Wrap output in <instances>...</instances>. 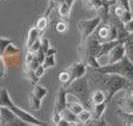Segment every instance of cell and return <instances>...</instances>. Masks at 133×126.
Returning a JSON list of instances; mask_svg holds the SVG:
<instances>
[{
    "label": "cell",
    "instance_id": "obj_1",
    "mask_svg": "<svg viewBox=\"0 0 133 126\" xmlns=\"http://www.w3.org/2000/svg\"><path fill=\"white\" fill-rule=\"evenodd\" d=\"M0 106H1V108H7L15 116H18L20 119H22L23 122L28 123V124H34V125H44L46 124V123L41 122L40 119H37L36 117H34L32 113H29L26 110H23V109L19 108V106L12 101L7 88H0Z\"/></svg>",
    "mask_w": 133,
    "mask_h": 126
},
{
    "label": "cell",
    "instance_id": "obj_2",
    "mask_svg": "<svg viewBox=\"0 0 133 126\" xmlns=\"http://www.w3.org/2000/svg\"><path fill=\"white\" fill-rule=\"evenodd\" d=\"M98 72L104 74H124L130 79L133 78V64L130 62L129 58L125 57L120 63H115L111 67H99Z\"/></svg>",
    "mask_w": 133,
    "mask_h": 126
},
{
    "label": "cell",
    "instance_id": "obj_3",
    "mask_svg": "<svg viewBox=\"0 0 133 126\" xmlns=\"http://www.w3.org/2000/svg\"><path fill=\"white\" fill-rule=\"evenodd\" d=\"M68 92L72 94L74 96H76L82 104H85L89 99V89H88V81L87 78L83 76L82 78L74 81L69 87Z\"/></svg>",
    "mask_w": 133,
    "mask_h": 126
},
{
    "label": "cell",
    "instance_id": "obj_4",
    "mask_svg": "<svg viewBox=\"0 0 133 126\" xmlns=\"http://www.w3.org/2000/svg\"><path fill=\"white\" fill-rule=\"evenodd\" d=\"M102 21L101 16H96L94 19H89V20H82L78 22V29L81 30L82 34V44L84 46L85 41L88 40V37L94 33V30L96 29V27L99 25V22Z\"/></svg>",
    "mask_w": 133,
    "mask_h": 126
},
{
    "label": "cell",
    "instance_id": "obj_5",
    "mask_svg": "<svg viewBox=\"0 0 133 126\" xmlns=\"http://www.w3.org/2000/svg\"><path fill=\"white\" fill-rule=\"evenodd\" d=\"M66 71H68L69 75H70V84H71L74 81L78 79V78H82L83 76L85 75V72H87V67L82 62H76V63L71 64V65L66 69Z\"/></svg>",
    "mask_w": 133,
    "mask_h": 126
},
{
    "label": "cell",
    "instance_id": "obj_6",
    "mask_svg": "<svg viewBox=\"0 0 133 126\" xmlns=\"http://www.w3.org/2000/svg\"><path fill=\"white\" fill-rule=\"evenodd\" d=\"M65 108H66V91L64 89L61 88V89L58 90L57 97H56V102H55L54 110L61 113Z\"/></svg>",
    "mask_w": 133,
    "mask_h": 126
},
{
    "label": "cell",
    "instance_id": "obj_7",
    "mask_svg": "<svg viewBox=\"0 0 133 126\" xmlns=\"http://www.w3.org/2000/svg\"><path fill=\"white\" fill-rule=\"evenodd\" d=\"M40 35H41V32H40L36 27L29 28V30H28V33H27V37H26V42H25L26 50H28V49L30 48V46H32L37 39H40Z\"/></svg>",
    "mask_w": 133,
    "mask_h": 126
},
{
    "label": "cell",
    "instance_id": "obj_8",
    "mask_svg": "<svg viewBox=\"0 0 133 126\" xmlns=\"http://www.w3.org/2000/svg\"><path fill=\"white\" fill-rule=\"evenodd\" d=\"M124 53H125V47L123 46V44L122 46L113 47L112 50H111V54L108 57V63H115V62H117V61H119V58L123 57Z\"/></svg>",
    "mask_w": 133,
    "mask_h": 126
},
{
    "label": "cell",
    "instance_id": "obj_9",
    "mask_svg": "<svg viewBox=\"0 0 133 126\" xmlns=\"http://www.w3.org/2000/svg\"><path fill=\"white\" fill-rule=\"evenodd\" d=\"M92 120H94L92 119V112L90 110H85L84 109V110L77 116V123H79L82 126L89 124Z\"/></svg>",
    "mask_w": 133,
    "mask_h": 126
},
{
    "label": "cell",
    "instance_id": "obj_10",
    "mask_svg": "<svg viewBox=\"0 0 133 126\" xmlns=\"http://www.w3.org/2000/svg\"><path fill=\"white\" fill-rule=\"evenodd\" d=\"M105 108H106L105 103L94 105V108H92V119L96 120V122H99V120H101L102 115H103L104 111H105Z\"/></svg>",
    "mask_w": 133,
    "mask_h": 126
},
{
    "label": "cell",
    "instance_id": "obj_11",
    "mask_svg": "<svg viewBox=\"0 0 133 126\" xmlns=\"http://www.w3.org/2000/svg\"><path fill=\"white\" fill-rule=\"evenodd\" d=\"M90 101L94 105H97V104H102L105 103V94H104L102 90H97L90 97Z\"/></svg>",
    "mask_w": 133,
    "mask_h": 126
},
{
    "label": "cell",
    "instance_id": "obj_12",
    "mask_svg": "<svg viewBox=\"0 0 133 126\" xmlns=\"http://www.w3.org/2000/svg\"><path fill=\"white\" fill-rule=\"evenodd\" d=\"M32 94L34 95V96H36L40 101H42V99L47 96L48 90H47V88L42 87V85H40V84H35L34 85V89H33V91H32Z\"/></svg>",
    "mask_w": 133,
    "mask_h": 126
},
{
    "label": "cell",
    "instance_id": "obj_13",
    "mask_svg": "<svg viewBox=\"0 0 133 126\" xmlns=\"http://www.w3.org/2000/svg\"><path fill=\"white\" fill-rule=\"evenodd\" d=\"M83 1H84V6L88 9H97L98 11L104 5L103 0H83Z\"/></svg>",
    "mask_w": 133,
    "mask_h": 126
},
{
    "label": "cell",
    "instance_id": "obj_14",
    "mask_svg": "<svg viewBox=\"0 0 133 126\" xmlns=\"http://www.w3.org/2000/svg\"><path fill=\"white\" fill-rule=\"evenodd\" d=\"M70 7L65 4L64 1L60 2L58 4V14L62 19H68L69 18V14H70Z\"/></svg>",
    "mask_w": 133,
    "mask_h": 126
},
{
    "label": "cell",
    "instance_id": "obj_15",
    "mask_svg": "<svg viewBox=\"0 0 133 126\" xmlns=\"http://www.w3.org/2000/svg\"><path fill=\"white\" fill-rule=\"evenodd\" d=\"M61 117L69 123H77V116L74 115V113L66 108L61 112Z\"/></svg>",
    "mask_w": 133,
    "mask_h": 126
},
{
    "label": "cell",
    "instance_id": "obj_16",
    "mask_svg": "<svg viewBox=\"0 0 133 126\" xmlns=\"http://www.w3.org/2000/svg\"><path fill=\"white\" fill-rule=\"evenodd\" d=\"M20 53V49L18 48V47L15 46V44L11 43L8 47L6 48V50L4 51V55H2V57L6 58V57H9V56H13V55H16V54Z\"/></svg>",
    "mask_w": 133,
    "mask_h": 126
},
{
    "label": "cell",
    "instance_id": "obj_17",
    "mask_svg": "<svg viewBox=\"0 0 133 126\" xmlns=\"http://www.w3.org/2000/svg\"><path fill=\"white\" fill-rule=\"evenodd\" d=\"M48 18H47L46 15H43V16H41V18H39L37 19V21H36V25H35V27L37 28V29L40 30V32H44L46 30V28L48 27Z\"/></svg>",
    "mask_w": 133,
    "mask_h": 126
},
{
    "label": "cell",
    "instance_id": "obj_18",
    "mask_svg": "<svg viewBox=\"0 0 133 126\" xmlns=\"http://www.w3.org/2000/svg\"><path fill=\"white\" fill-rule=\"evenodd\" d=\"M29 105L33 110H40L42 105V101H40L36 96H34L33 94L29 95Z\"/></svg>",
    "mask_w": 133,
    "mask_h": 126
},
{
    "label": "cell",
    "instance_id": "obj_19",
    "mask_svg": "<svg viewBox=\"0 0 133 126\" xmlns=\"http://www.w3.org/2000/svg\"><path fill=\"white\" fill-rule=\"evenodd\" d=\"M23 76H25L28 81H30V82H32L34 85L37 84V82H39V78L35 76V72L33 70H30V69L25 68V70H23Z\"/></svg>",
    "mask_w": 133,
    "mask_h": 126
},
{
    "label": "cell",
    "instance_id": "obj_20",
    "mask_svg": "<svg viewBox=\"0 0 133 126\" xmlns=\"http://www.w3.org/2000/svg\"><path fill=\"white\" fill-rule=\"evenodd\" d=\"M55 64H56L55 55H46V58H44L42 65H43L44 69H49V68H53V67H55Z\"/></svg>",
    "mask_w": 133,
    "mask_h": 126
},
{
    "label": "cell",
    "instance_id": "obj_21",
    "mask_svg": "<svg viewBox=\"0 0 133 126\" xmlns=\"http://www.w3.org/2000/svg\"><path fill=\"white\" fill-rule=\"evenodd\" d=\"M28 125H29L28 123L23 122V120H22V119H20L19 117H15L14 119H12L11 122L6 123V124L1 125V126H28Z\"/></svg>",
    "mask_w": 133,
    "mask_h": 126
},
{
    "label": "cell",
    "instance_id": "obj_22",
    "mask_svg": "<svg viewBox=\"0 0 133 126\" xmlns=\"http://www.w3.org/2000/svg\"><path fill=\"white\" fill-rule=\"evenodd\" d=\"M11 43H13L11 39H6V37H1L0 36V55H4V51L6 50V48L9 46Z\"/></svg>",
    "mask_w": 133,
    "mask_h": 126
},
{
    "label": "cell",
    "instance_id": "obj_23",
    "mask_svg": "<svg viewBox=\"0 0 133 126\" xmlns=\"http://www.w3.org/2000/svg\"><path fill=\"white\" fill-rule=\"evenodd\" d=\"M58 82H61L63 85H70V75L68 71H62L58 75Z\"/></svg>",
    "mask_w": 133,
    "mask_h": 126
},
{
    "label": "cell",
    "instance_id": "obj_24",
    "mask_svg": "<svg viewBox=\"0 0 133 126\" xmlns=\"http://www.w3.org/2000/svg\"><path fill=\"white\" fill-rule=\"evenodd\" d=\"M40 49H41V37H40V39H37L36 41H35L34 43L30 46V48L28 49L27 51H29V53H32V54H36Z\"/></svg>",
    "mask_w": 133,
    "mask_h": 126
},
{
    "label": "cell",
    "instance_id": "obj_25",
    "mask_svg": "<svg viewBox=\"0 0 133 126\" xmlns=\"http://www.w3.org/2000/svg\"><path fill=\"white\" fill-rule=\"evenodd\" d=\"M109 35H110V27H108V26H103L98 29V36L101 39H106V37H109Z\"/></svg>",
    "mask_w": 133,
    "mask_h": 126
},
{
    "label": "cell",
    "instance_id": "obj_26",
    "mask_svg": "<svg viewBox=\"0 0 133 126\" xmlns=\"http://www.w3.org/2000/svg\"><path fill=\"white\" fill-rule=\"evenodd\" d=\"M50 42H49V40L47 39V37H44V39L41 40V50L43 51L44 54H47V51L50 49Z\"/></svg>",
    "mask_w": 133,
    "mask_h": 126
},
{
    "label": "cell",
    "instance_id": "obj_27",
    "mask_svg": "<svg viewBox=\"0 0 133 126\" xmlns=\"http://www.w3.org/2000/svg\"><path fill=\"white\" fill-rule=\"evenodd\" d=\"M113 2H115V1H113ZM113 12H115V16H116V18L120 19V18L123 16V14H124L126 11H125V9L123 8L122 6H119V5L116 4V5H115V9H113Z\"/></svg>",
    "mask_w": 133,
    "mask_h": 126
},
{
    "label": "cell",
    "instance_id": "obj_28",
    "mask_svg": "<svg viewBox=\"0 0 133 126\" xmlns=\"http://www.w3.org/2000/svg\"><path fill=\"white\" fill-rule=\"evenodd\" d=\"M61 113L60 112H57V111H55V110H53V113H51V117H50V119H51V123H53L54 125H57L58 124V122L61 120Z\"/></svg>",
    "mask_w": 133,
    "mask_h": 126
},
{
    "label": "cell",
    "instance_id": "obj_29",
    "mask_svg": "<svg viewBox=\"0 0 133 126\" xmlns=\"http://www.w3.org/2000/svg\"><path fill=\"white\" fill-rule=\"evenodd\" d=\"M6 76V64H5V58L0 55V78Z\"/></svg>",
    "mask_w": 133,
    "mask_h": 126
},
{
    "label": "cell",
    "instance_id": "obj_30",
    "mask_svg": "<svg viewBox=\"0 0 133 126\" xmlns=\"http://www.w3.org/2000/svg\"><path fill=\"white\" fill-rule=\"evenodd\" d=\"M124 117V120L126 125H133V113H120Z\"/></svg>",
    "mask_w": 133,
    "mask_h": 126
},
{
    "label": "cell",
    "instance_id": "obj_31",
    "mask_svg": "<svg viewBox=\"0 0 133 126\" xmlns=\"http://www.w3.org/2000/svg\"><path fill=\"white\" fill-rule=\"evenodd\" d=\"M55 28L58 33H64L66 30V22H64V21H60V22L56 23Z\"/></svg>",
    "mask_w": 133,
    "mask_h": 126
},
{
    "label": "cell",
    "instance_id": "obj_32",
    "mask_svg": "<svg viewBox=\"0 0 133 126\" xmlns=\"http://www.w3.org/2000/svg\"><path fill=\"white\" fill-rule=\"evenodd\" d=\"M44 71H46V69H44V68H43V65L41 64V65H39L36 69H35L34 72H35V76H36V77L40 79V78H41L42 76L44 75Z\"/></svg>",
    "mask_w": 133,
    "mask_h": 126
},
{
    "label": "cell",
    "instance_id": "obj_33",
    "mask_svg": "<svg viewBox=\"0 0 133 126\" xmlns=\"http://www.w3.org/2000/svg\"><path fill=\"white\" fill-rule=\"evenodd\" d=\"M124 27H125V30H126L129 34H130V33H133V19H132V20H130L129 22L125 23Z\"/></svg>",
    "mask_w": 133,
    "mask_h": 126
},
{
    "label": "cell",
    "instance_id": "obj_34",
    "mask_svg": "<svg viewBox=\"0 0 133 126\" xmlns=\"http://www.w3.org/2000/svg\"><path fill=\"white\" fill-rule=\"evenodd\" d=\"M55 53H56V49L50 48L48 51H47V54H46V55H55Z\"/></svg>",
    "mask_w": 133,
    "mask_h": 126
},
{
    "label": "cell",
    "instance_id": "obj_35",
    "mask_svg": "<svg viewBox=\"0 0 133 126\" xmlns=\"http://www.w3.org/2000/svg\"><path fill=\"white\" fill-rule=\"evenodd\" d=\"M63 1H64L65 4L68 5V6L71 8V6H72V5H74V2H75V0H63Z\"/></svg>",
    "mask_w": 133,
    "mask_h": 126
},
{
    "label": "cell",
    "instance_id": "obj_36",
    "mask_svg": "<svg viewBox=\"0 0 133 126\" xmlns=\"http://www.w3.org/2000/svg\"><path fill=\"white\" fill-rule=\"evenodd\" d=\"M83 126H101V123L97 122V123H89L87 125H83Z\"/></svg>",
    "mask_w": 133,
    "mask_h": 126
},
{
    "label": "cell",
    "instance_id": "obj_37",
    "mask_svg": "<svg viewBox=\"0 0 133 126\" xmlns=\"http://www.w3.org/2000/svg\"><path fill=\"white\" fill-rule=\"evenodd\" d=\"M28 126H48L47 124H44V125H34V124H29Z\"/></svg>",
    "mask_w": 133,
    "mask_h": 126
},
{
    "label": "cell",
    "instance_id": "obj_38",
    "mask_svg": "<svg viewBox=\"0 0 133 126\" xmlns=\"http://www.w3.org/2000/svg\"><path fill=\"white\" fill-rule=\"evenodd\" d=\"M99 123H101V126H106V125H105V122H104V120H102V122H99Z\"/></svg>",
    "mask_w": 133,
    "mask_h": 126
},
{
    "label": "cell",
    "instance_id": "obj_39",
    "mask_svg": "<svg viewBox=\"0 0 133 126\" xmlns=\"http://www.w3.org/2000/svg\"><path fill=\"white\" fill-rule=\"evenodd\" d=\"M131 98L133 99V92H132V95H131Z\"/></svg>",
    "mask_w": 133,
    "mask_h": 126
},
{
    "label": "cell",
    "instance_id": "obj_40",
    "mask_svg": "<svg viewBox=\"0 0 133 126\" xmlns=\"http://www.w3.org/2000/svg\"><path fill=\"white\" fill-rule=\"evenodd\" d=\"M0 111H1V106H0Z\"/></svg>",
    "mask_w": 133,
    "mask_h": 126
},
{
    "label": "cell",
    "instance_id": "obj_41",
    "mask_svg": "<svg viewBox=\"0 0 133 126\" xmlns=\"http://www.w3.org/2000/svg\"><path fill=\"white\" fill-rule=\"evenodd\" d=\"M132 89H133V84H132Z\"/></svg>",
    "mask_w": 133,
    "mask_h": 126
},
{
    "label": "cell",
    "instance_id": "obj_42",
    "mask_svg": "<svg viewBox=\"0 0 133 126\" xmlns=\"http://www.w3.org/2000/svg\"><path fill=\"white\" fill-rule=\"evenodd\" d=\"M130 126H133V125H130Z\"/></svg>",
    "mask_w": 133,
    "mask_h": 126
},
{
    "label": "cell",
    "instance_id": "obj_43",
    "mask_svg": "<svg viewBox=\"0 0 133 126\" xmlns=\"http://www.w3.org/2000/svg\"><path fill=\"white\" fill-rule=\"evenodd\" d=\"M0 126H1V125H0Z\"/></svg>",
    "mask_w": 133,
    "mask_h": 126
}]
</instances>
